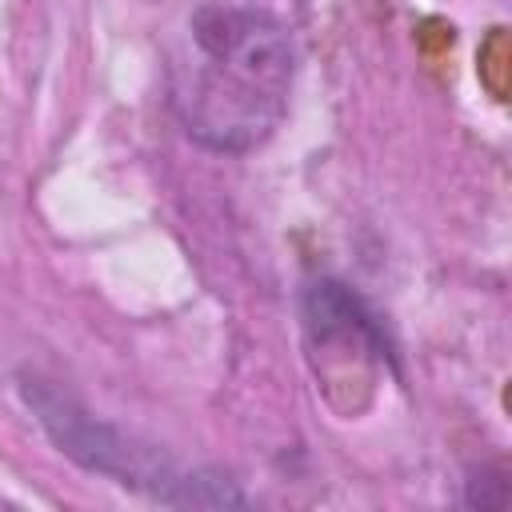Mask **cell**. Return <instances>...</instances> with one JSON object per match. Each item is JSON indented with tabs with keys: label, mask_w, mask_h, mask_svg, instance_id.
I'll list each match as a JSON object with an SVG mask.
<instances>
[{
	"label": "cell",
	"mask_w": 512,
	"mask_h": 512,
	"mask_svg": "<svg viewBox=\"0 0 512 512\" xmlns=\"http://www.w3.org/2000/svg\"><path fill=\"white\" fill-rule=\"evenodd\" d=\"M292 68V36L276 16L208 4L172 64V108L196 144L248 152L284 120Z\"/></svg>",
	"instance_id": "cell-1"
}]
</instances>
